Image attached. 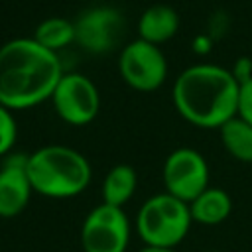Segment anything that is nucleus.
<instances>
[{"mask_svg": "<svg viewBox=\"0 0 252 252\" xmlns=\"http://www.w3.org/2000/svg\"><path fill=\"white\" fill-rule=\"evenodd\" d=\"M63 65L33 37H14L0 47V104L28 110L51 98Z\"/></svg>", "mask_w": 252, "mask_h": 252, "instance_id": "nucleus-1", "label": "nucleus"}, {"mask_svg": "<svg viewBox=\"0 0 252 252\" xmlns=\"http://www.w3.org/2000/svg\"><path fill=\"white\" fill-rule=\"evenodd\" d=\"M240 85L230 69L215 63H195L179 73L171 100L183 120L197 128H220L238 116Z\"/></svg>", "mask_w": 252, "mask_h": 252, "instance_id": "nucleus-2", "label": "nucleus"}, {"mask_svg": "<svg viewBox=\"0 0 252 252\" xmlns=\"http://www.w3.org/2000/svg\"><path fill=\"white\" fill-rule=\"evenodd\" d=\"M28 175L33 193L49 199H69L89 187L93 169L79 150L49 144L28 154Z\"/></svg>", "mask_w": 252, "mask_h": 252, "instance_id": "nucleus-3", "label": "nucleus"}, {"mask_svg": "<svg viewBox=\"0 0 252 252\" xmlns=\"http://www.w3.org/2000/svg\"><path fill=\"white\" fill-rule=\"evenodd\" d=\"M191 222L189 203L165 191L146 199L136 215V230L146 246L175 248L187 236Z\"/></svg>", "mask_w": 252, "mask_h": 252, "instance_id": "nucleus-4", "label": "nucleus"}, {"mask_svg": "<svg viewBox=\"0 0 252 252\" xmlns=\"http://www.w3.org/2000/svg\"><path fill=\"white\" fill-rule=\"evenodd\" d=\"M118 71L128 87L140 93L158 91L167 77V59L159 45L144 39L128 41L118 55Z\"/></svg>", "mask_w": 252, "mask_h": 252, "instance_id": "nucleus-5", "label": "nucleus"}, {"mask_svg": "<svg viewBox=\"0 0 252 252\" xmlns=\"http://www.w3.org/2000/svg\"><path fill=\"white\" fill-rule=\"evenodd\" d=\"M130 220L122 207L100 203L85 217L81 226L83 252H126Z\"/></svg>", "mask_w": 252, "mask_h": 252, "instance_id": "nucleus-6", "label": "nucleus"}, {"mask_svg": "<svg viewBox=\"0 0 252 252\" xmlns=\"http://www.w3.org/2000/svg\"><path fill=\"white\" fill-rule=\"evenodd\" d=\"M49 100L57 116L71 126L91 124L100 110L96 85L81 73H63Z\"/></svg>", "mask_w": 252, "mask_h": 252, "instance_id": "nucleus-7", "label": "nucleus"}, {"mask_svg": "<svg viewBox=\"0 0 252 252\" xmlns=\"http://www.w3.org/2000/svg\"><path fill=\"white\" fill-rule=\"evenodd\" d=\"M75 24V43L89 53H108L124 37L126 20L112 6H93L79 14Z\"/></svg>", "mask_w": 252, "mask_h": 252, "instance_id": "nucleus-8", "label": "nucleus"}, {"mask_svg": "<svg viewBox=\"0 0 252 252\" xmlns=\"http://www.w3.org/2000/svg\"><path fill=\"white\" fill-rule=\"evenodd\" d=\"M165 193L191 203L199 193L209 187L207 159L193 148H175L163 161Z\"/></svg>", "mask_w": 252, "mask_h": 252, "instance_id": "nucleus-9", "label": "nucleus"}, {"mask_svg": "<svg viewBox=\"0 0 252 252\" xmlns=\"http://www.w3.org/2000/svg\"><path fill=\"white\" fill-rule=\"evenodd\" d=\"M33 193L28 175V154L12 152L0 163V217L14 219L30 203Z\"/></svg>", "mask_w": 252, "mask_h": 252, "instance_id": "nucleus-10", "label": "nucleus"}, {"mask_svg": "<svg viewBox=\"0 0 252 252\" xmlns=\"http://www.w3.org/2000/svg\"><path fill=\"white\" fill-rule=\"evenodd\" d=\"M177 30L179 14L167 4H152L142 12L138 20V37L154 45L169 41L177 33Z\"/></svg>", "mask_w": 252, "mask_h": 252, "instance_id": "nucleus-11", "label": "nucleus"}, {"mask_svg": "<svg viewBox=\"0 0 252 252\" xmlns=\"http://www.w3.org/2000/svg\"><path fill=\"white\" fill-rule=\"evenodd\" d=\"M189 211H191L193 222L207 224V226L220 224L222 220L228 219L232 211V199L220 187H207L189 203Z\"/></svg>", "mask_w": 252, "mask_h": 252, "instance_id": "nucleus-12", "label": "nucleus"}, {"mask_svg": "<svg viewBox=\"0 0 252 252\" xmlns=\"http://www.w3.org/2000/svg\"><path fill=\"white\" fill-rule=\"evenodd\" d=\"M138 187V175L132 165L128 163H116L108 169L104 181H102V203L124 207Z\"/></svg>", "mask_w": 252, "mask_h": 252, "instance_id": "nucleus-13", "label": "nucleus"}, {"mask_svg": "<svg viewBox=\"0 0 252 252\" xmlns=\"http://www.w3.org/2000/svg\"><path fill=\"white\" fill-rule=\"evenodd\" d=\"M220 144L222 148L238 161L252 163V124L240 116L230 118L220 128Z\"/></svg>", "mask_w": 252, "mask_h": 252, "instance_id": "nucleus-14", "label": "nucleus"}, {"mask_svg": "<svg viewBox=\"0 0 252 252\" xmlns=\"http://www.w3.org/2000/svg\"><path fill=\"white\" fill-rule=\"evenodd\" d=\"M41 47L57 53L59 49L75 43V24L61 16L45 18L37 24L33 35H32Z\"/></svg>", "mask_w": 252, "mask_h": 252, "instance_id": "nucleus-15", "label": "nucleus"}, {"mask_svg": "<svg viewBox=\"0 0 252 252\" xmlns=\"http://www.w3.org/2000/svg\"><path fill=\"white\" fill-rule=\"evenodd\" d=\"M18 138V124L10 108L0 104V158L12 154V148Z\"/></svg>", "mask_w": 252, "mask_h": 252, "instance_id": "nucleus-16", "label": "nucleus"}, {"mask_svg": "<svg viewBox=\"0 0 252 252\" xmlns=\"http://www.w3.org/2000/svg\"><path fill=\"white\" fill-rule=\"evenodd\" d=\"M238 116L252 124V79L240 85L238 94Z\"/></svg>", "mask_w": 252, "mask_h": 252, "instance_id": "nucleus-17", "label": "nucleus"}, {"mask_svg": "<svg viewBox=\"0 0 252 252\" xmlns=\"http://www.w3.org/2000/svg\"><path fill=\"white\" fill-rule=\"evenodd\" d=\"M230 73H232V77L236 79V83H238V85H244L246 81H250V79H252V59H250L248 55L238 57V59L232 63Z\"/></svg>", "mask_w": 252, "mask_h": 252, "instance_id": "nucleus-18", "label": "nucleus"}, {"mask_svg": "<svg viewBox=\"0 0 252 252\" xmlns=\"http://www.w3.org/2000/svg\"><path fill=\"white\" fill-rule=\"evenodd\" d=\"M191 47H193L195 53L205 55V53H209V51L213 49V37H211V35H197V37L193 39Z\"/></svg>", "mask_w": 252, "mask_h": 252, "instance_id": "nucleus-19", "label": "nucleus"}, {"mask_svg": "<svg viewBox=\"0 0 252 252\" xmlns=\"http://www.w3.org/2000/svg\"><path fill=\"white\" fill-rule=\"evenodd\" d=\"M138 252H177L175 248H159V246H144Z\"/></svg>", "mask_w": 252, "mask_h": 252, "instance_id": "nucleus-20", "label": "nucleus"}]
</instances>
